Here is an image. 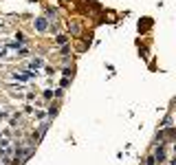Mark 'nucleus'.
I'll use <instances>...</instances> for the list:
<instances>
[{
	"mask_svg": "<svg viewBox=\"0 0 176 165\" xmlns=\"http://www.w3.org/2000/svg\"><path fill=\"white\" fill-rule=\"evenodd\" d=\"M154 161H165V145H159L156 148V152H154Z\"/></svg>",
	"mask_w": 176,
	"mask_h": 165,
	"instance_id": "1",
	"label": "nucleus"
},
{
	"mask_svg": "<svg viewBox=\"0 0 176 165\" xmlns=\"http://www.w3.org/2000/svg\"><path fill=\"white\" fill-rule=\"evenodd\" d=\"M35 29H38V31H46V20H44V18H38V20H35Z\"/></svg>",
	"mask_w": 176,
	"mask_h": 165,
	"instance_id": "2",
	"label": "nucleus"
},
{
	"mask_svg": "<svg viewBox=\"0 0 176 165\" xmlns=\"http://www.w3.org/2000/svg\"><path fill=\"white\" fill-rule=\"evenodd\" d=\"M40 66H42V59H40V57H35L33 62H31V64H29V68H31V71H38V68H40Z\"/></svg>",
	"mask_w": 176,
	"mask_h": 165,
	"instance_id": "3",
	"label": "nucleus"
},
{
	"mask_svg": "<svg viewBox=\"0 0 176 165\" xmlns=\"http://www.w3.org/2000/svg\"><path fill=\"white\" fill-rule=\"evenodd\" d=\"M57 44H59V46H64V44H66V38H64V35H57Z\"/></svg>",
	"mask_w": 176,
	"mask_h": 165,
	"instance_id": "4",
	"label": "nucleus"
},
{
	"mask_svg": "<svg viewBox=\"0 0 176 165\" xmlns=\"http://www.w3.org/2000/svg\"><path fill=\"white\" fill-rule=\"evenodd\" d=\"M53 97V90H44V99H51Z\"/></svg>",
	"mask_w": 176,
	"mask_h": 165,
	"instance_id": "5",
	"label": "nucleus"
}]
</instances>
